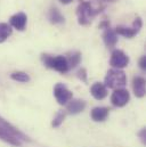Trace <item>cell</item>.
Returning <instances> with one entry per match:
<instances>
[{
	"mask_svg": "<svg viewBox=\"0 0 146 147\" xmlns=\"http://www.w3.org/2000/svg\"><path fill=\"white\" fill-rule=\"evenodd\" d=\"M0 139L13 146L20 147L22 145V140H28V137L0 116Z\"/></svg>",
	"mask_w": 146,
	"mask_h": 147,
	"instance_id": "6da1fadb",
	"label": "cell"
},
{
	"mask_svg": "<svg viewBox=\"0 0 146 147\" xmlns=\"http://www.w3.org/2000/svg\"><path fill=\"white\" fill-rule=\"evenodd\" d=\"M103 8H94V6L88 1H81L76 8L78 22L80 25H89L94 18L102 11Z\"/></svg>",
	"mask_w": 146,
	"mask_h": 147,
	"instance_id": "7a4b0ae2",
	"label": "cell"
},
{
	"mask_svg": "<svg viewBox=\"0 0 146 147\" xmlns=\"http://www.w3.org/2000/svg\"><path fill=\"white\" fill-rule=\"evenodd\" d=\"M41 62L43 63L45 66L57 71L59 73H66L69 72V63L65 56L58 55V56H51L48 54H42L41 55Z\"/></svg>",
	"mask_w": 146,
	"mask_h": 147,
	"instance_id": "3957f363",
	"label": "cell"
},
{
	"mask_svg": "<svg viewBox=\"0 0 146 147\" xmlns=\"http://www.w3.org/2000/svg\"><path fill=\"white\" fill-rule=\"evenodd\" d=\"M127 84V75L122 70L111 69L104 79V86L110 89L123 88Z\"/></svg>",
	"mask_w": 146,
	"mask_h": 147,
	"instance_id": "277c9868",
	"label": "cell"
},
{
	"mask_svg": "<svg viewBox=\"0 0 146 147\" xmlns=\"http://www.w3.org/2000/svg\"><path fill=\"white\" fill-rule=\"evenodd\" d=\"M143 28V21L139 16H137L132 23V26L131 28H127V26H122V25H119L114 31L118 36H122V37L127 38V39H131L134 38L136 34L139 33L141 29Z\"/></svg>",
	"mask_w": 146,
	"mask_h": 147,
	"instance_id": "5b68a950",
	"label": "cell"
},
{
	"mask_svg": "<svg viewBox=\"0 0 146 147\" xmlns=\"http://www.w3.org/2000/svg\"><path fill=\"white\" fill-rule=\"evenodd\" d=\"M130 59L129 56L127 54H124L122 50L120 49H115L112 51L111 55V59H110V65L113 69H118V70H122L124 67L128 66Z\"/></svg>",
	"mask_w": 146,
	"mask_h": 147,
	"instance_id": "8992f818",
	"label": "cell"
},
{
	"mask_svg": "<svg viewBox=\"0 0 146 147\" xmlns=\"http://www.w3.org/2000/svg\"><path fill=\"white\" fill-rule=\"evenodd\" d=\"M54 96L59 105H66L73 98V94L63 83H56L54 87Z\"/></svg>",
	"mask_w": 146,
	"mask_h": 147,
	"instance_id": "52a82bcc",
	"label": "cell"
},
{
	"mask_svg": "<svg viewBox=\"0 0 146 147\" xmlns=\"http://www.w3.org/2000/svg\"><path fill=\"white\" fill-rule=\"evenodd\" d=\"M129 100H130V94L124 88L115 89L111 96V103L115 107H123L128 104Z\"/></svg>",
	"mask_w": 146,
	"mask_h": 147,
	"instance_id": "ba28073f",
	"label": "cell"
},
{
	"mask_svg": "<svg viewBox=\"0 0 146 147\" xmlns=\"http://www.w3.org/2000/svg\"><path fill=\"white\" fill-rule=\"evenodd\" d=\"M26 23H28V16L23 11L16 13L9 18V25L16 29L17 31H24L26 28Z\"/></svg>",
	"mask_w": 146,
	"mask_h": 147,
	"instance_id": "9c48e42d",
	"label": "cell"
},
{
	"mask_svg": "<svg viewBox=\"0 0 146 147\" xmlns=\"http://www.w3.org/2000/svg\"><path fill=\"white\" fill-rule=\"evenodd\" d=\"M132 90L136 97L143 98L146 92V82L143 76H134L132 79Z\"/></svg>",
	"mask_w": 146,
	"mask_h": 147,
	"instance_id": "30bf717a",
	"label": "cell"
},
{
	"mask_svg": "<svg viewBox=\"0 0 146 147\" xmlns=\"http://www.w3.org/2000/svg\"><path fill=\"white\" fill-rule=\"evenodd\" d=\"M91 96L97 100H103L107 96V88L104 86V83L95 82L90 88Z\"/></svg>",
	"mask_w": 146,
	"mask_h": 147,
	"instance_id": "8fae6325",
	"label": "cell"
},
{
	"mask_svg": "<svg viewBox=\"0 0 146 147\" xmlns=\"http://www.w3.org/2000/svg\"><path fill=\"white\" fill-rule=\"evenodd\" d=\"M86 109V102L82 99H71L66 104V113L69 114H79Z\"/></svg>",
	"mask_w": 146,
	"mask_h": 147,
	"instance_id": "7c38bea8",
	"label": "cell"
},
{
	"mask_svg": "<svg viewBox=\"0 0 146 147\" xmlns=\"http://www.w3.org/2000/svg\"><path fill=\"white\" fill-rule=\"evenodd\" d=\"M110 110L107 107H103V106H97V107H94L91 110L90 113V116L91 119L95 121V122H103L107 119L109 116Z\"/></svg>",
	"mask_w": 146,
	"mask_h": 147,
	"instance_id": "4fadbf2b",
	"label": "cell"
},
{
	"mask_svg": "<svg viewBox=\"0 0 146 147\" xmlns=\"http://www.w3.org/2000/svg\"><path fill=\"white\" fill-rule=\"evenodd\" d=\"M103 40H104V43L107 48H114L116 42H118V34L115 33V31L113 29L107 28L104 30Z\"/></svg>",
	"mask_w": 146,
	"mask_h": 147,
	"instance_id": "5bb4252c",
	"label": "cell"
},
{
	"mask_svg": "<svg viewBox=\"0 0 146 147\" xmlns=\"http://www.w3.org/2000/svg\"><path fill=\"white\" fill-rule=\"evenodd\" d=\"M48 20L51 24L54 25H58V24H63L65 22L64 16L62 15V13L58 10V8L56 7H51L49 13H48Z\"/></svg>",
	"mask_w": 146,
	"mask_h": 147,
	"instance_id": "9a60e30c",
	"label": "cell"
},
{
	"mask_svg": "<svg viewBox=\"0 0 146 147\" xmlns=\"http://www.w3.org/2000/svg\"><path fill=\"white\" fill-rule=\"evenodd\" d=\"M66 59H68V63H69V67L70 70L74 69L76 65L80 64L81 62V54L79 51H72V53H69L66 56Z\"/></svg>",
	"mask_w": 146,
	"mask_h": 147,
	"instance_id": "2e32d148",
	"label": "cell"
},
{
	"mask_svg": "<svg viewBox=\"0 0 146 147\" xmlns=\"http://www.w3.org/2000/svg\"><path fill=\"white\" fill-rule=\"evenodd\" d=\"M13 29L7 23H0V43L5 42L8 38L11 36Z\"/></svg>",
	"mask_w": 146,
	"mask_h": 147,
	"instance_id": "e0dca14e",
	"label": "cell"
},
{
	"mask_svg": "<svg viewBox=\"0 0 146 147\" xmlns=\"http://www.w3.org/2000/svg\"><path fill=\"white\" fill-rule=\"evenodd\" d=\"M10 78L17 82H22V83H26L31 80L30 75L26 73V72H23V71H15L10 74Z\"/></svg>",
	"mask_w": 146,
	"mask_h": 147,
	"instance_id": "ac0fdd59",
	"label": "cell"
},
{
	"mask_svg": "<svg viewBox=\"0 0 146 147\" xmlns=\"http://www.w3.org/2000/svg\"><path fill=\"white\" fill-rule=\"evenodd\" d=\"M65 116H66V112H65V111H59V112H57V114L55 115V117H54V120H53L51 125H53L54 128H58V127L63 123Z\"/></svg>",
	"mask_w": 146,
	"mask_h": 147,
	"instance_id": "d6986e66",
	"label": "cell"
},
{
	"mask_svg": "<svg viewBox=\"0 0 146 147\" xmlns=\"http://www.w3.org/2000/svg\"><path fill=\"white\" fill-rule=\"evenodd\" d=\"M78 78L82 81V82H84V83H87V71H86V69H81V70H79L78 71Z\"/></svg>",
	"mask_w": 146,
	"mask_h": 147,
	"instance_id": "ffe728a7",
	"label": "cell"
},
{
	"mask_svg": "<svg viewBox=\"0 0 146 147\" xmlns=\"http://www.w3.org/2000/svg\"><path fill=\"white\" fill-rule=\"evenodd\" d=\"M139 67L142 70H146V56H142L139 59Z\"/></svg>",
	"mask_w": 146,
	"mask_h": 147,
	"instance_id": "44dd1931",
	"label": "cell"
},
{
	"mask_svg": "<svg viewBox=\"0 0 146 147\" xmlns=\"http://www.w3.org/2000/svg\"><path fill=\"white\" fill-rule=\"evenodd\" d=\"M99 28H101V29H104V30L107 29V28H110V22L109 21H103V22L99 24Z\"/></svg>",
	"mask_w": 146,
	"mask_h": 147,
	"instance_id": "7402d4cb",
	"label": "cell"
},
{
	"mask_svg": "<svg viewBox=\"0 0 146 147\" xmlns=\"http://www.w3.org/2000/svg\"><path fill=\"white\" fill-rule=\"evenodd\" d=\"M139 135H141V139L143 140V143H145V129H143Z\"/></svg>",
	"mask_w": 146,
	"mask_h": 147,
	"instance_id": "603a6c76",
	"label": "cell"
},
{
	"mask_svg": "<svg viewBox=\"0 0 146 147\" xmlns=\"http://www.w3.org/2000/svg\"><path fill=\"white\" fill-rule=\"evenodd\" d=\"M61 3H63V5H69V3H71L72 1H74V0H58Z\"/></svg>",
	"mask_w": 146,
	"mask_h": 147,
	"instance_id": "cb8c5ba5",
	"label": "cell"
},
{
	"mask_svg": "<svg viewBox=\"0 0 146 147\" xmlns=\"http://www.w3.org/2000/svg\"><path fill=\"white\" fill-rule=\"evenodd\" d=\"M103 1H106V2H115L118 0H103Z\"/></svg>",
	"mask_w": 146,
	"mask_h": 147,
	"instance_id": "d4e9b609",
	"label": "cell"
}]
</instances>
